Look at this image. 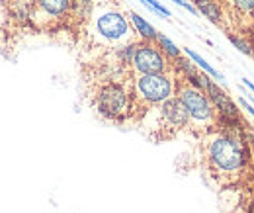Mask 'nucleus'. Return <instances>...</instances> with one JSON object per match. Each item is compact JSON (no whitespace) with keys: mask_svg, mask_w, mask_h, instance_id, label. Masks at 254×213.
Instances as JSON below:
<instances>
[{"mask_svg":"<svg viewBox=\"0 0 254 213\" xmlns=\"http://www.w3.org/2000/svg\"><path fill=\"white\" fill-rule=\"evenodd\" d=\"M205 162L213 176L219 180L231 182L235 180L247 162V151L243 145V139L235 133V127L231 131H217L211 133L205 141Z\"/></svg>","mask_w":254,"mask_h":213,"instance_id":"nucleus-1","label":"nucleus"},{"mask_svg":"<svg viewBox=\"0 0 254 213\" xmlns=\"http://www.w3.org/2000/svg\"><path fill=\"white\" fill-rule=\"evenodd\" d=\"M92 37L102 45L122 47L133 43V30L127 22L126 14L112 6H94L92 10Z\"/></svg>","mask_w":254,"mask_h":213,"instance_id":"nucleus-2","label":"nucleus"},{"mask_svg":"<svg viewBox=\"0 0 254 213\" xmlns=\"http://www.w3.org/2000/svg\"><path fill=\"white\" fill-rule=\"evenodd\" d=\"M96 112L112 122H120L126 116L133 114V84H122L118 80H110L102 84L94 96Z\"/></svg>","mask_w":254,"mask_h":213,"instance_id":"nucleus-3","label":"nucleus"},{"mask_svg":"<svg viewBox=\"0 0 254 213\" xmlns=\"http://www.w3.org/2000/svg\"><path fill=\"white\" fill-rule=\"evenodd\" d=\"M176 96V76L174 72L162 74H139L133 80V112L137 106L151 108L159 106L164 100Z\"/></svg>","mask_w":254,"mask_h":213,"instance_id":"nucleus-4","label":"nucleus"},{"mask_svg":"<svg viewBox=\"0 0 254 213\" xmlns=\"http://www.w3.org/2000/svg\"><path fill=\"white\" fill-rule=\"evenodd\" d=\"M176 96L184 104L190 123L197 129H211L217 123V110L211 104L205 90L191 86L190 82L176 78Z\"/></svg>","mask_w":254,"mask_h":213,"instance_id":"nucleus-5","label":"nucleus"},{"mask_svg":"<svg viewBox=\"0 0 254 213\" xmlns=\"http://www.w3.org/2000/svg\"><path fill=\"white\" fill-rule=\"evenodd\" d=\"M157 120H159L157 129L160 131L159 139L172 137L174 133L190 125V116L178 96H172L157 106Z\"/></svg>","mask_w":254,"mask_h":213,"instance_id":"nucleus-6","label":"nucleus"},{"mask_svg":"<svg viewBox=\"0 0 254 213\" xmlns=\"http://www.w3.org/2000/svg\"><path fill=\"white\" fill-rule=\"evenodd\" d=\"M131 65L137 74H162L172 69L168 57L160 51L159 45L155 41H143V39L137 41Z\"/></svg>","mask_w":254,"mask_h":213,"instance_id":"nucleus-7","label":"nucleus"},{"mask_svg":"<svg viewBox=\"0 0 254 213\" xmlns=\"http://www.w3.org/2000/svg\"><path fill=\"white\" fill-rule=\"evenodd\" d=\"M201 88L205 90L211 104L217 110V123H223L225 127H241V116L235 102L215 80L209 78V74H201Z\"/></svg>","mask_w":254,"mask_h":213,"instance_id":"nucleus-8","label":"nucleus"},{"mask_svg":"<svg viewBox=\"0 0 254 213\" xmlns=\"http://www.w3.org/2000/svg\"><path fill=\"white\" fill-rule=\"evenodd\" d=\"M74 0H33L32 18L37 26L47 28L53 22L70 18Z\"/></svg>","mask_w":254,"mask_h":213,"instance_id":"nucleus-9","label":"nucleus"},{"mask_svg":"<svg viewBox=\"0 0 254 213\" xmlns=\"http://www.w3.org/2000/svg\"><path fill=\"white\" fill-rule=\"evenodd\" d=\"M195 8L209 22H213L217 26H223V8L219 0H195Z\"/></svg>","mask_w":254,"mask_h":213,"instance_id":"nucleus-10","label":"nucleus"},{"mask_svg":"<svg viewBox=\"0 0 254 213\" xmlns=\"http://www.w3.org/2000/svg\"><path fill=\"white\" fill-rule=\"evenodd\" d=\"M129 18H131V24H133V30L139 33V37L143 39V41H155V37H157V33L159 31L155 30L145 18H141L137 12H129Z\"/></svg>","mask_w":254,"mask_h":213,"instance_id":"nucleus-11","label":"nucleus"},{"mask_svg":"<svg viewBox=\"0 0 254 213\" xmlns=\"http://www.w3.org/2000/svg\"><path fill=\"white\" fill-rule=\"evenodd\" d=\"M184 53H186V55H188V57H190L191 61L195 63V65H197V67H199L201 71H205V74H209V76H211V78H215L217 82H221V80H225V78H223L221 72H219L217 69H213V67H211L209 63L205 61V59H203L201 55H197V53H195L193 49H188V47H184Z\"/></svg>","mask_w":254,"mask_h":213,"instance_id":"nucleus-12","label":"nucleus"},{"mask_svg":"<svg viewBox=\"0 0 254 213\" xmlns=\"http://www.w3.org/2000/svg\"><path fill=\"white\" fill-rule=\"evenodd\" d=\"M155 43L159 45V49L168 57V59H178L180 57V49L166 37V35H162V33H157V37H155Z\"/></svg>","mask_w":254,"mask_h":213,"instance_id":"nucleus-13","label":"nucleus"},{"mask_svg":"<svg viewBox=\"0 0 254 213\" xmlns=\"http://www.w3.org/2000/svg\"><path fill=\"white\" fill-rule=\"evenodd\" d=\"M229 6L239 16H254V0H229Z\"/></svg>","mask_w":254,"mask_h":213,"instance_id":"nucleus-14","label":"nucleus"},{"mask_svg":"<svg viewBox=\"0 0 254 213\" xmlns=\"http://www.w3.org/2000/svg\"><path fill=\"white\" fill-rule=\"evenodd\" d=\"M229 41H231V43H233L241 53H245V55H253L254 53L253 45H251L245 37H239V35H231V33H229Z\"/></svg>","mask_w":254,"mask_h":213,"instance_id":"nucleus-15","label":"nucleus"},{"mask_svg":"<svg viewBox=\"0 0 254 213\" xmlns=\"http://www.w3.org/2000/svg\"><path fill=\"white\" fill-rule=\"evenodd\" d=\"M141 2H143V4H145L149 10H153L155 14H159V16H164V18H170V12H168V10H166L162 4H159L157 0H141Z\"/></svg>","mask_w":254,"mask_h":213,"instance_id":"nucleus-16","label":"nucleus"},{"mask_svg":"<svg viewBox=\"0 0 254 213\" xmlns=\"http://www.w3.org/2000/svg\"><path fill=\"white\" fill-rule=\"evenodd\" d=\"M172 2H176V4L180 6V8H184V10H188L190 14H199V12H197V8H195L193 4H190L188 0H172Z\"/></svg>","mask_w":254,"mask_h":213,"instance_id":"nucleus-17","label":"nucleus"},{"mask_svg":"<svg viewBox=\"0 0 254 213\" xmlns=\"http://www.w3.org/2000/svg\"><path fill=\"white\" fill-rule=\"evenodd\" d=\"M241 104H243V108H245V110H247V112H249V114L254 118V108H253V106H251V104H247L245 100H241Z\"/></svg>","mask_w":254,"mask_h":213,"instance_id":"nucleus-18","label":"nucleus"},{"mask_svg":"<svg viewBox=\"0 0 254 213\" xmlns=\"http://www.w3.org/2000/svg\"><path fill=\"white\" fill-rule=\"evenodd\" d=\"M243 84H245V86H247V88H249V90L254 94V84L251 82V80H247V78H245V80H243Z\"/></svg>","mask_w":254,"mask_h":213,"instance_id":"nucleus-19","label":"nucleus"},{"mask_svg":"<svg viewBox=\"0 0 254 213\" xmlns=\"http://www.w3.org/2000/svg\"><path fill=\"white\" fill-rule=\"evenodd\" d=\"M8 2H12V0H0V4H8Z\"/></svg>","mask_w":254,"mask_h":213,"instance_id":"nucleus-20","label":"nucleus"}]
</instances>
